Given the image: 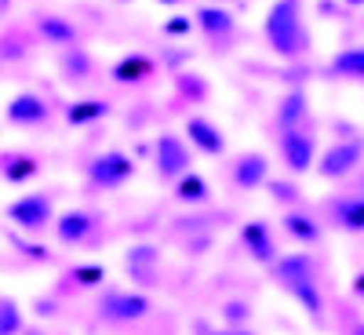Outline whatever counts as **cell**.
<instances>
[{"mask_svg": "<svg viewBox=\"0 0 364 335\" xmlns=\"http://www.w3.org/2000/svg\"><path fill=\"white\" fill-rule=\"evenodd\" d=\"M262 37L269 44V51L277 58H302L310 51V29H306V15H302V0H273L266 22H262Z\"/></svg>", "mask_w": 364, "mask_h": 335, "instance_id": "obj_1", "label": "cell"}, {"mask_svg": "<svg viewBox=\"0 0 364 335\" xmlns=\"http://www.w3.org/2000/svg\"><path fill=\"white\" fill-rule=\"evenodd\" d=\"M269 270H273V281H277L314 321L324 317V295H321V281H317V262H314L310 252H288Z\"/></svg>", "mask_w": 364, "mask_h": 335, "instance_id": "obj_2", "label": "cell"}, {"mask_svg": "<svg viewBox=\"0 0 364 335\" xmlns=\"http://www.w3.org/2000/svg\"><path fill=\"white\" fill-rule=\"evenodd\" d=\"M364 164V139H339V142H331L324 154L317 157L314 171L324 179V182H343L350 175H357Z\"/></svg>", "mask_w": 364, "mask_h": 335, "instance_id": "obj_3", "label": "cell"}, {"mask_svg": "<svg viewBox=\"0 0 364 335\" xmlns=\"http://www.w3.org/2000/svg\"><path fill=\"white\" fill-rule=\"evenodd\" d=\"M4 216L15 223V230L37 237L48 226H55V201H51V193H26L4 208Z\"/></svg>", "mask_w": 364, "mask_h": 335, "instance_id": "obj_4", "label": "cell"}, {"mask_svg": "<svg viewBox=\"0 0 364 335\" xmlns=\"http://www.w3.org/2000/svg\"><path fill=\"white\" fill-rule=\"evenodd\" d=\"M84 175L91 190H120L128 179H135V161L128 154H120V149H106V154L87 161Z\"/></svg>", "mask_w": 364, "mask_h": 335, "instance_id": "obj_5", "label": "cell"}, {"mask_svg": "<svg viewBox=\"0 0 364 335\" xmlns=\"http://www.w3.org/2000/svg\"><path fill=\"white\" fill-rule=\"evenodd\" d=\"M277 146H281V161L291 175L314 171V164H317V135L310 132V124L277 132Z\"/></svg>", "mask_w": 364, "mask_h": 335, "instance_id": "obj_6", "label": "cell"}, {"mask_svg": "<svg viewBox=\"0 0 364 335\" xmlns=\"http://www.w3.org/2000/svg\"><path fill=\"white\" fill-rule=\"evenodd\" d=\"M190 164H193V157H190L186 139L171 135V132L157 135V142H154V168H157V175L164 182H178L186 171H193Z\"/></svg>", "mask_w": 364, "mask_h": 335, "instance_id": "obj_7", "label": "cell"}, {"mask_svg": "<svg viewBox=\"0 0 364 335\" xmlns=\"http://www.w3.org/2000/svg\"><path fill=\"white\" fill-rule=\"evenodd\" d=\"M149 310H154V302L139 292H106L99 299V317L109 321V324H132V321H142Z\"/></svg>", "mask_w": 364, "mask_h": 335, "instance_id": "obj_8", "label": "cell"}, {"mask_svg": "<svg viewBox=\"0 0 364 335\" xmlns=\"http://www.w3.org/2000/svg\"><path fill=\"white\" fill-rule=\"evenodd\" d=\"M324 219L343 233H364V193H336L324 201Z\"/></svg>", "mask_w": 364, "mask_h": 335, "instance_id": "obj_9", "label": "cell"}, {"mask_svg": "<svg viewBox=\"0 0 364 335\" xmlns=\"http://www.w3.org/2000/svg\"><path fill=\"white\" fill-rule=\"evenodd\" d=\"M99 226H102V216H95V211H87V208H73L66 216H58L51 230L58 237V245L70 248V245H87Z\"/></svg>", "mask_w": 364, "mask_h": 335, "instance_id": "obj_10", "label": "cell"}, {"mask_svg": "<svg viewBox=\"0 0 364 335\" xmlns=\"http://www.w3.org/2000/svg\"><path fill=\"white\" fill-rule=\"evenodd\" d=\"M230 182L237 193H252L269 182V161L262 154H240L230 161Z\"/></svg>", "mask_w": 364, "mask_h": 335, "instance_id": "obj_11", "label": "cell"}, {"mask_svg": "<svg viewBox=\"0 0 364 335\" xmlns=\"http://www.w3.org/2000/svg\"><path fill=\"white\" fill-rule=\"evenodd\" d=\"M4 117L15 128H41V124L51 120V106H48V99L33 95V91H22V95H15L4 106Z\"/></svg>", "mask_w": 364, "mask_h": 335, "instance_id": "obj_12", "label": "cell"}, {"mask_svg": "<svg viewBox=\"0 0 364 335\" xmlns=\"http://www.w3.org/2000/svg\"><path fill=\"white\" fill-rule=\"evenodd\" d=\"M240 245H245V252L262 262V266H273L281 255H277V240H273V230L266 219H248L245 226H240Z\"/></svg>", "mask_w": 364, "mask_h": 335, "instance_id": "obj_13", "label": "cell"}, {"mask_svg": "<svg viewBox=\"0 0 364 335\" xmlns=\"http://www.w3.org/2000/svg\"><path fill=\"white\" fill-rule=\"evenodd\" d=\"M182 135H186L190 146L200 149L204 157H223V154H226V135H223L219 124H211L208 117H186Z\"/></svg>", "mask_w": 364, "mask_h": 335, "instance_id": "obj_14", "label": "cell"}, {"mask_svg": "<svg viewBox=\"0 0 364 335\" xmlns=\"http://www.w3.org/2000/svg\"><path fill=\"white\" fill-rule=\"evenodd\" d=\"M281 226H284V233L295 240V245H306V248L321 245V237H324L321 219H317V216H310L306 208H291V211H284Z\"/></svg>", "mask_w": 364, "mask_h": 335, "instance_id": "obj_15", "label": "cell"}, {"mask_svg": "<svg viewBox=\"0 0 364 335\" xmlns=\"http://www.w3.org/2000/svg\"><path fill=\"white\" fill-rule=\"evenodd\" d=\"M273 124H277V132L310 124V99H306V91H302V87L284 91L281 102H277V113H273Z\"/></svg>", "mask_w": 364, "mask_h": 335, "instance_id": "obj_16", "label": "cell"}, {"mask_svg": "<svg viewBox=\"0 0 364 335\" xmlns=\"http://www.w3.org/2000/svg\"><path fill=\"white\" fill-rule=\"evenodd\" d=\"M197 29H200L211 44H223V41L233 37L237 18H233V11H226V8H219V4H204V8L197 11Z\"/></svg>", "mask_w": 364, "mask_h": 335, "instance_id": "obj_17", "label": "cell"}, {"mask_svg": "<svg viewBox=\"0 0 364 335\" xmlns=\"http://www.w3.org/2000/svg\"><path fill=\"white\" fill-rule=\"evenodd\" d=\"M37 33L51 48H73V44H80V29L66 15H37Z\"/></svg>", "mask_w": 364, "mask_h": 335, "instance_id": "obj_18", "label": "cell"}, {"mask_svg": "<svg viewBox=\"0 0 364 335\" xmlns=\"http://www.w3.org/2000/svg\"><path fill=\"white\" fill-rule=\"evenodd\" d=\"M328 77H339V80H364V44H350L343 51H336L324 66Z\"/></svg>", "mask_w": 364, "mask_h": 335, "instance_id": "obj_19", "label": "cell"}, {"mask_svg": "<svg viewBox=\"0 0 364 335\" xmlns=\"http://www.w3.org/2000/svg\"><path fill=\"white\" fill-rule=\"evenodd\" d=\"M58 70H63V77L70 84H84L95 73V63H91V55L80 44H73V48H63V55H58Z\"/></svg>", "mask_w": 364, "mask_h": 335, "instance_id": "obj_20", "label": "cell"}, {"mask_svg": "<svg viewBox=\"0 0 364 335\" xmlns=\"http://www.w3.org/2000/svg\"><path fill=\"white\" fill-rule=\"evenodd\" d=\"M0 175H4L11 186L18 182H29L41 175V161L33 154H0Z\"/></svg>", "mask_w": 364, "mask_h": 335, "instance_id": "obj_21", "label": "cell"}, {"mask_svg": "<svg viewBox=\"0 0 364 335\" xmlns=\"http://www.w3.org/2000/svg\"><path fill=\"white\" fill-rule=\"evenodd\" d=\"M106 113H109V102H106V99H80V102H70V106L63 110L66 124H73V128L95 124V120H102Z\"/></svg>", "mask_w": 364, "mask_h": 335, "instance_id": "obj_22", "label": "cell"}, {"mask_svg": "<svg viewBox=\"0 0 364 335\" xmlns=\"http://www.w3.org/2000/svg\"><path fill=\"white\" fill-rule=\"evenodd\" d=\"M146 77H154V63L146 55H128L113 66V80L117 84H142Z\"/></svg>", "mask_w": 364, "mask_h": 335, "instance_id": "obj_23", "label": "cell"}, {"mask_svg": "<svg viewBox=\"0 0 364 335\" xmlns=\"http://www.w3.org/2000/svg\"><path fill=\"white\" fill-rule=\"evenodd\" d=\"M208 197H211V186H208V179L197 175V171H186L175 182V201L178 204H204Z\"/></svg>", "mask_w": 364, "mask_h": 335, "instance_id": "obj_24", "label": "cell"}, {"mask_svg": "<svg viewBox=\"0 0 364 335\" xmlns=\"http://www.w3.org/2000/svg\"><path fill=\"white\" fill-rule=\"evenodd\" d=\"M154 266H157V252L154 248H132L128 252V273L139 277V285H157L154 281Z\"/></svg>", "mask_w": 364, "mask_h": 335, "instance_id": "obj_25", "label": "cell"}, {"mask_svg": "<svg viewBox=\"0 0 364 335\" xmlns=\"http://www.w3.org/2000/svg\"><path fill=\"white\" fill-rule=\"evenodd\" d=\"M22 331V310L11 299H0V335H18Z\"/></svg>", "mask_w": 364, "mask_h": 335, "instance_id": "obj_26", "label": "cell"}, {"mask_svg": "<svg viewBox=\"0 0 364 335\" xmlns=\"http://www.w3.org/2000/svg\"><path fill=\"white\" fill-rule=\"evenodd\" d=\"M70 277H73L77 285H84V288H95V285L106 281V270H102V266H77Z\"/></svg>", "mask_w": 364, "mask_h": 335, "instance_id": "obj_27", "label": "cell"}, {"mask_svg": "<svg viewBox=\"0 0 364 335\" xmlns=\"http://www.w3.org/2000/svg\"><path fill=\"white\" fill-rule=\"evenodd\" d=\"M248 317H252V307H245V302H230L226 307V324L230 328H245Z\"/></svg>", "mask_w": 364, "mask_h": 335, "instance_id": "obj_28", "label": "cell"}, {"mask_svg": "<svg viewBox=\"0 0 364 335\" xmlns=\"http://www.w3.org/2000/svg\"><path fill=\"white\" fill-rule=\"evenodd\" d=\"M269 186V193H273V201H284V204H291V201H299V190L291 186V182H266Z\"/></svg>", "mask_w": 364, "mask_h": 335, "instance_id": "obj_29", "label": "cell"}, {"mask_svg": "<svg viewBox=\"0 0 364 335\" xmlns=\"http://www.w3.org/2000/svg\"><path fill=\"white\" fill-rule=\"evenodd\" d=\"M190 26H193V22H190L186 15H175V18H168V22H164V33L182 37V33H190Z\"/></svg>", "mask_w": 364, "mask_h": 335, "instance_id": "obj_30", "label": "cell"}, {"mask_svg": "<svg viewBox=\"0 0 364 335\" xmlns=\"http://www.w3.org/2000/svg\"><path fill=\"white\" fill-rule=\"evenodd\" d=\"M208 335H255V331H252V328H230V324H226L223 331H208Z\"/></svg>", "mask_w": 364, "mask_h": 335, "instance_id": "obj_31", "label": "cell"}, {"mask_svg": "<svg viewBox=\"0 0 364 335\" xmlns=\"http://www.w3.org/2000/svg\"><path fill=\"white\" fill-rule=\"evenodd\" d=\"M353 295L364 302V273H357V277H353Z\"/></svg>", "mask_w": 364, "mask_h": 335, "instance_id": "obj_32", "label": "cell"}, {"mask_svg": "<svg viewBox=\"0 0 364 335\" xmlns=\"http://www.w3.org/2000/svg\"><path fill=\"white\" fill-rule=\"evenodd\" d=\"M360 179H357V193H364V164H360V171H357Z\"/></svg>", "mask_w": 364, "mask_h": 335, "instance_id": "obj_33", "label": "cell"}, {"mask_svg": "<svg viewBox=\"0 0 364 335\" xmlns=\"http://www.w3.org/2000/svg\"><path fill=\"white\" fill-rule=\"evenodd\" d=\"M157 4H171L175 8V4H186V0H157Z\"/></svg>", "mask_w": 364, "mask_h": 335, "instance_id": "obj_34", "label": "cell"}, {"mask_svg": "<svg viewBox=\"0 0 364 335\" xmlns=\"http://www.w3.org/2000/svg\"><path fill=\"white\" fill-rule=\"evenodd\" d=\"M8 8H11V0H0V15H4Z\"/></svg>", "mask_w": 364, "mask_h": 335, "instance_id": "obj_35", "label": "cell"}, {"mask_svg": "<svg viewBox=\"0 0 364 335\" xmlns=\"http://www.w3.org/2000/svg\"><path fill=\"white\" fill-rule=\"evenodd\" d=\"M346 4H364V0H346Z\"/></svg>", "mask_w": 364, "mask_h": 335, "instance_id": "obj_36", "label": "cell"}, {"mask_svg": "<svg viewBox=\"0 0 364 335\" xmlns=\"http://www.w3.org/2000/svg\"><path fill=\"white\" fill-rule=\"evenodd\" d=\"M215 4H226V0H215Z\"/></svg>", "mask_w": 364, "mask_h": 335, "instance_id": "obj_37", "label": "cell"}]
</instances>
